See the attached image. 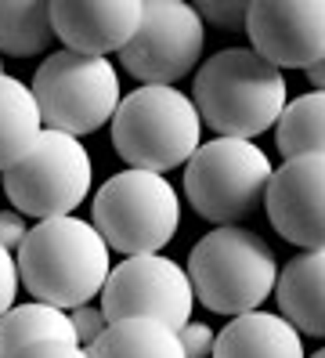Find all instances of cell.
Returning a JSON list of instances; mask_svg holds the SVG:
<instances>
[{
    "label": "cell",
    "instance_id": "3957f363",
    "mask_svg": "<svg viewBox=\"0 0 325 358\" xmlns=\"http://www.w3.org/2000/svg\"><path fill=\"white\" fill-rule=\"evenodd\" d=\"M188 279L195 301L213 315H246L271 297L278 257L264 236L246 224H217L192 246Z\"/></svg>",
    "mask_w": 325,
    "mask_h": 358
},
{
    "label": "cell",
    "instance_id": "7a4b0ae2",
    "mask_svg": "<svg viewBox=\"0 0 325 358\" xmlns=\"http://www.w3.org/2000/svg\"><path fill=\"white\" fill-rule=\"evenodd\" d=\"M192 101L217 138L253 141L278 123L289 87L282 69L264 62L253 48H224L199 66Z\"/></svg>",
    "mask_w": 325,
    "mask_h": 358
},
{
    "label": "cell",
    "instance_id": "ba28073f",
    "mask_svg": "<svg viewBox=\"0 0 325 358\" xmlns=\"http://www.w3.org/2000/svg\"><path fill=\"white\" fill-rule=\"evenodd\" d=\"M94 163L73 134L43 127L26 159L4 171V196L22 217H69L91 196Z\"/></svg>",
    "mask_w": 325,
    "mask_h": 358
},
{
    "label": "cell",
    "instance_id": "484cf974",
    "mask_svg": "<svg viewBox=\"0 0 325 358\" xmlns=\"http://www.w3.org/2000/svg\"><path fill=\"white\" fill-rule=\"evenodd\" d=\"M26 236H29L26 217H22L18 210H0V246L18 254V246L26 243Z\"/></svg>",
    "mask_w": 325,
    "mask_h": 358
},
{
    "label": "cell",
    "instance_id": "7c38bea8",
    "mask_svg": "<svg viewBox=\"0 0 325 358\" xmlns=\"http://www.w3.org/2000/svg\"><path fill=\"white\" fill-rule=\"evenodd\" d=\"M268 221L286 243L303 250L325 246V156L286 159L264 192Z\"/></svg>",
    "mask_w": 325,
    "mask_h": 358
},
{
    "label": "cell",
    "instance_id": "e0dca14e",
    "mask_svg": "<svg viewBox=\"0 0 325 358\" xmlns=\"http://www.w3.org/2000/svg\"><path fill=\"white\" fill-rule=\"evenodd\" d=\"M91 358H188L178 329L156 319H123L108 322V329L87 348Z\"/></svg>",
    "mask_w": 325,
    "mask_h": 358
},
{
    "label": "cell",
    "instance_id": "9c48e42d",
    "mask_svg": "<svg viewBox=\"0 0 325 358\" xmlns=\"http://www.w3.org/2000/svg\"><path fill=\"white\" fill-rule=\"evenodd\" d=\"M206 29L195 4L185 0H141V26L120 51L127 76L141 87H173L203 58Z\"/></svg>",
    "mask_w": 325,
    "mask_h": 358
},
{
    "label": "cell",
    "instance_id": "4316f807",
    "mask_svg": "<svg viewBox=\"0 0 325 358\" xmlns=\"http://www.w3.org/2000/svg\"><path fill=\"white\" fill-rule=\"evenodd\" d=\"M308 80L315 83V91H325V58L318 62V66H311V69H308Z\"/></svg>",
    "mask_w": 325,
    "mask_h": 358
},
{
    "label": "cell",
    "instance_id": "52a82bcc",
    "mask_svg": "<svg viewBox=\"0 0 325 358\" xmlns=\"http://www.w3.org/2000/svg\"><path fill=\"white\" fill-rule=\"evenodd\" d=\"M271 174V159L257 141L213 138L185 163V196L203 221L238 224L264 203Z\"/></svg>",
    "mask_w": 325,
    "mask_h": 358
},
{
    "label": "cell",
    "instance_id": "ac0fdd59",
    "mask_svg": "<svg viewBox=\"0 0 325 358\" xmlns=\"http://www.w3.org/2000/svg\"><path fill=\"white\" fill-rule=\"evenodd\" d=\"M40 341L76 344V329H73L69 311L33 301V304H15L11 311L0 315V358H11L15 351L40 344Z\"/></svg>",
    "mask_w": 325,
    "mask_h": 358
},
{
    "label": "cell",
    "instance_id": "83f0119b",
    "mask_svg": "<svg viewBox=\"0 0 325 358\" xmlns=\"http://www.w3.org/2000/svg\"><path fill=\"white\" fill-rule=\"evenodd\" d=\"M311 358H325V348H322V351H315V355H311Z\"/></svg>",
    "mask_w": 325,
    "mask_h": 358
},
{
    "label": "cell",
    "instance_id": "8fae6325",
    "mask_svg": "<svg viewBox=\"0 0 325 358\" xmlns=\"http://www.w3.org/2000/svg\"><path fill=\"white\" fill-rule=\"evenodd\" d=\"M246 33L275 69H311L325 58V0H253Z\"/></svg>",
    "mask_w": 325,
    "mask_h": 358
},
{
    "label": "cell",
    "instance_id": "9a60e30c",
    "mask_svg": "<svg viewBox=\"0 0 325 358\" xmlns=\"http://www.w3.org/2000/svg\"><path fill=\"white\" fill-rule=\"evenodd\" d=\"M213 358H308L303 336L271 311H246L217 333Z\"/></svg>",
    "mask_w": 325,
    "mask_h": 358
},
{
    "label": "cell",
    "instance_id": "cb8c5ba5",
    "mask_svg": "<svg viewBox=\"0 0 325 358\" xmlns=\"http://www.w3.org/2000/svg\"><path fill=\"white\" fill-rule=\"evenodd\" d=\"M178 336H181V348H185L188 358H210V355H213L217 333H213L206 322H188Z\"/></svg>",
    "mask_w": 325,
    "mask_h": 358
},
{
    "label": "cell",
    "instance_id": "30bf717a",
    "mask_svg": "<svg viewBox=\"0 0 325 358\" xmlns=\"http://www.w3.org/2000/svg\"><path fill=\"white\" fill-rule=\"evenodd\" d=\"M195 289L188 271L163 254L123 257L105 279L101 311L108 322L123 319H156L170 329H185L192 322Z\"/></svg>",
    "mask_w": 325,
    "mask_h": 358
},
{
    "label": "cell",
    "instance_id": "5b68a950",
    "mask_svg": "<svg viewBox=\"0 0 325 358\" xmlns=\"http://www.w3.org/2000/svg\"><path fill=\"white\" fill-rule=\"evenodd\" d=\"M91 224L98 228L105 246L120 250L123 257L159 254L178 236L181 196L166 174L127 166L94 192Z\"/></svg>",
    "mask_w": 325,
    "mask_h": 358
},
{
    "label": "cell",
    "instance_id": "2e32d148",
    "mask_svg": "<svg viewBox=\"0 0 325 358\" xmlns=\"http://www.w3.org/2000/svg\"><path fill=\"white\" fill-rule=\"evenodd\" d=\"M43 131L29 83L0 73V174L26 159Z\"/></svg>",
    "mask_w": 325,
    "mask_h": 358
},
{
    "label": "cell",
    "instance_id": "d4e9b609",
    "mask_svg": "<svg viewBox=\"0 0 325 358\" xmlns=\"http://www.w3.org/2000/svg\"><path fill=\"white\" fill-rule=\"evenodd\" d=\"M11 358H91L87 355V348L80 344H62V341H40V344H29L15 351Z\"/></svg>",
    "mask_w": 325,
    "mask_h": 358
},
{
    "label": "cell",
    "instance_id": "6da1fadb",
    "mask_svg": "<svg viewBox=\"0 0 325 358\" xmlns=\"http://www.w3.org/2000/svg\"><path fill=\"white\" fill-rule=\"evenodd\" d=\"M113 250L105 246L98 228L83 217H48L29 228L18 246V279L33 293V301L73 311L91 304L105 289L113 271Z\"/></svg>",
    "mask_w": 325,
    "mask_h": 358
},
{
    "label": "cell",
    "instance_id": "7402d4cb",
    "mask_svg": "<svg viewBox=\"0 0 325 358\" xmlns=\"http://www.w3.org/2000/svg\"><path fill=\"white\" fill-rule=\"evenodd\" d=\"M195 11H199V18H206V22L221 26V29H243L250 4H243V0H231V4H224V0H203V4H195Z\"/></svg>",
    "mask_w": 325,
    "mask_h": 358
},
{
    "label": "cell",
    "instance_id": "4fadbf2b",
    "mask_svg": "<svg viewBox=\"0 0 325 358\" xmlns=\"http://www.w3.org/2000/svg\"><path fill=\"white\" fill-rule=\"evenodd\" d=\"M55 40L65 51L108 58L120 55L141 26V0H55L51 4Z\"/></svg>",
    "mask_w": 325,
    "mask_h": 358
},
{
    "label": "cell",
    "instance_id": "603a6c76",
    "mask_svg": "<svg viewBox=\"0 0 325 358\" xmlns=\"http://www.w3.org/2000/svg\"><path fill=\"white\" fill-rule=\"evenodd\" d=\"M18 286H22V279H18V261H15L11 250L0 246V315L15 308Z\"/></svg>",
    "mask_w": 325,
    "mask_h": 358
},
{
    "label": "cell",
    "instance_id": "ffe728a7",
    "mask_svg": "<svg viewBox=\"0 0 325 358\" xmlns=\"http://www.w3.org/2000/svg\"><path fill=\"white\" fill-rule=\"evenodd\" d=\"M275 141L286 159L325 156V91H308L286 101L275 123Z\"/></svg>",
    "mask_w": 325,
    "mask_h": 358
},
{
    "label": "cell",
    "instance_id": "5bb4252c",
    "mask_svg": "<svg viewBox=\"0 0 325 358\" xmlns=\"http://www.w3.org/2000/svg\"><path fill=\"white\" fill-rule=\"evenodd\" d=\"M275 297L286 319L300 336L325 341V246L303 250L278 271Z\"/></svg>",
    "mask_w": 325,
    "mask_h": 358
},
{
    "label": "cell",
    "instance_id": "f1b7e54d",
    "mask_svg": "<svg viewBox=\"0 0 325 358\" xmlns=\"http://www.w3.org/2000/svg\"><path fill=\"white\" fill-rule=\"evenodd\" d=\"M0 73H4V58H0Z\"/></svg>",
    "mask_w": 325,
    "mask_h": 358
},
{
    "label": "cell",
    "instance_id": "8992f818",
    "mask_svg": "<svg viewBox=\"0 0 325 358\" xmlns=\"http://www.w3.org/2000/svg\"><path fill=\"white\" fill-rule=\"evenodd\" d=\"M36 98L40 123L48 131L83 138L105 123H113L120 109V69L108 58H91L76 51H55L40 62L29 83Z\"/></svg>",
    "mask_w": 325,
    "mask_h": 358
},
{
    "label": "cell",
    "instance_id": "d6986e66",
    "mask_svg": "<svg viewBox=\"0 0 325 358\" xmlns=\"http://www.w3.org/2000/svg\"><path fill=\"white\" fill-rule=\"evenodd\" d=\"M51 44V4H43V0H0V58H29Z\"/></svg>",
    "mask_w": 325,
    "mask_h": 358
},
{
    "label": "cell",
    "instance_id": "44dd1931",
    "mask_svg": "<svg viewBox=\"0 0 325 358\" xmlns=\"http://www.w3.org/2000/svg\"><path fill=\"white\" fill-rule=\"evenodd\" d=\"M69 319H73V329H76V344L80 348H91L98 336L108 329V319H105V311L101 304H80L69 311Z\"/></svg>",
    "mask_w": 325,
    "mask_h": 358
},
{
    "label": "cell",
    "instance_id": "277c9868",
    "mask_svg": "<svg viewBox=\"0 0 325 358\" xmlns=\"http://www.w3.org/2000/svg\"><path fill=\"white\" fill-rule=\"evenodd\" d=\"M113 145L127 166L166 174L185 166L203 145V120L195 101L178 87H138L120 98Z\"/></svg>",
    "mask_w": 325,
    "mask_h": 358
}]
</instances>
